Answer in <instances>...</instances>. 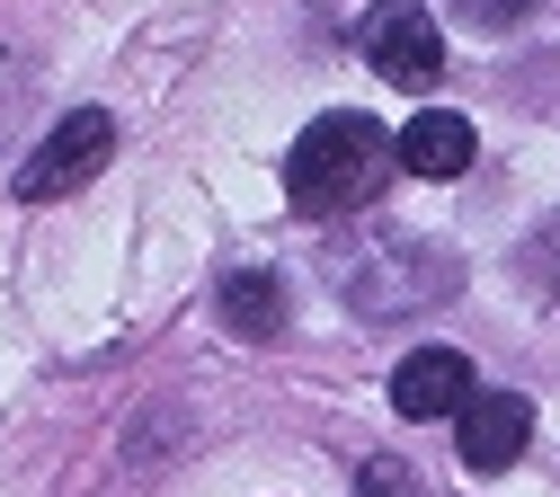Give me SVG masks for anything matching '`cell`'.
Segmentation results:
<instances>
[{
  "mask_svg": "<svg viewBox=\"0 0 560 497\" xmlns=\"http://www.w3.org/2000/svg\"><path fill=\"white\" fill-rule=\"evenodd\" d=\"M525 436H534V400L525 391H471L463 400V426H454V453H463V471H508L516 453H525Z\"/></svg>",
  "mask_w": 560,
  "mask_h": 497,
  "instance_id": "obj_5",
  "label": "cell"
},
{
  "mask_svg": "<svg viewBox=\"0 0 560 497\" xmlns=\"http://www.w3.org/2000/svg\"><path fill=\"white\" fill-rule=\"evenodd\" d=\"M471 400V355L463 346H418L392 365V409L400 417H463Z\"/></svg>",
  "mask_w": 560,
  "mask_h": 497,
  "instance_id": "obj_6",
  "label": "cell"
},
{
  "mask_svg": "<svg viewBox=\"0 0 560 497\" xmlns=\"http://www.w3.org/2000/svg\"><path fill=\"white\" fill-rule=\"evenodd\" d=\"M338 294L357 303L365 320H400V311H428V303H454L463 294V267L436 249V240H357L338 258Z\"/></svg>",
  "mask_w": 560,
  "mask_h": 497,
  "instance_id": "obj_2",
  "label": "cell"
},
{
  "mask_svg": "<svg viewBox=\"0 0 560 497\" xmlns=\"http://www.w3.org/2000/svg\"><path fill=\"white\" fill-rule=\"evenodd\" d=\"M357 497H436V488L418 480V471H409L400 453H374V462L357 471Z\"/></svg>",
  "mask_w": 560,
  "mask_h": 497,
  "instance_id": "obj_9",
  "label": "cell"
},
{
  "mask_svg": "<svg viewBox=\"0 0 560 497\" xmlns=\"http://www.w3.org/2000/svg\"><path fill=\"white\" fill-rule=\"evenodd\" d=\"M454 19H463V27H480V36H508V27H525V19H534V0H454Z\"/></svg>",
  "mask_w": 560,
  "mask_h": 497,
  "instance_id": "obj_10",
  "label": "cell"
},
{
  "mask_svg": "<svg viewBox=\"0 0 560 497\" xmlns=\"http://www.w3.org/2000/svg\"><path fill=\"white\" fill-rule=\"evenodd\" d=\"M10 98H19V81H10V71H0V116H10Z\"/></svg>",
  "mask_w": 560,
  "mask_h": 497,
  "instance_id": "obj_11",
  "label": "cell"
},
{
  "mask_svg": "<svg viewBox=\"0 0 560 497\" xmlns=\"http://www.w3.org/2000/svg\"><path fill=\"white\" fill-rule=\"evenodd\" d=\"M471 116H454V107H428V116H409L400 133H392V161L409 169V178H463L471 169Z\"/></svg>",
  "mask_w": 560,
  "mask_h": 497,
  "instance_id": "obj_7",
  "label": "cell"
},
{
  "mask_svg": "<svg viewBox=\"0 0 560 497\" xmlns=\"http://www.w3.org/2000/svg\"><path fill=\"white\" fill-rule=\"evenodd\" d=\"M214 311H223V329H232V338H276V329L294 320L285 284H276L267 267H232V275L214 284Z\"/></svg>",
  "mask_w": 560,
  "mask_h": 497,
  "instance_id": "obj_8",
  "label": "cell"
},
{
  "mask_svg": "<svg viewBox=\"0 0 560 497\" xmlns=\"http://www.w3.org/2000/svg\"><path fill=\"white\" fill-rule=\"evenodd\" d=\"M392 169V133L357 107H338V116H312L303 142L285 152V196L303 223H338V213H357Z\"/></svg>",
  "mask_w": 560,
  "mask_h": 497,
  "instance_id": "obj_1",
  "label": "cell"
},
{
  "mask_svg": "<svg viewBox=\"0 0 560 497\" xmlns=\"http://www.w3.org/2000/svg\"><path fill=\"white\" fill-rule=\"evenodd\" d=\"M107 152H116V116L107 107H72V116H62L45 142H36V152L19 161V196L27 204H45V196H72V187H90L98 169H107Z\"/></svg>",
  "mask_w": 560,
  "mask_h": 497,
  "instance_id": "obj_3",
  "label": "cell"
},
{
  "mask_svg": "<svg viewBox=\"0 0 560 497\" xmlns=\"http://www.w3.org/2000/svg\"><path fill=\"white\" fill-rule=\"evenodd\" d=\"M357 45H365V62L392 90H436L445 81V36H436V19L418 10V0H374Z\"/></svg>",
  "mask_w": 560,
  "mask_h": 497,
  "instance_id": "obj_4",
  "label": "cell"
}]
</instances>
